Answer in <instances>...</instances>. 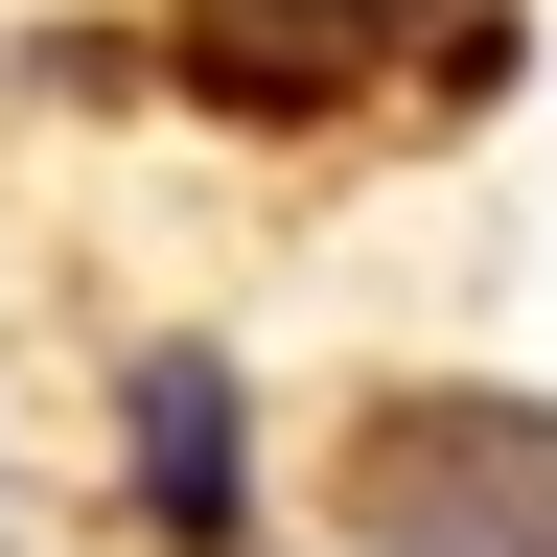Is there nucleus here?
Masks as SVG:
<instances>
[{
    "label": "nucleus",
    "instance_id": "obj_1",
    "mask_svg": "<svg viewBox=\"0 0 557 557\" xmlns=\"http://www.w3.org/2000/svg\"><path fill=\"white\" fill-rule=\"evenodd\" d=\"M325 557H557V395L534 372H372L325 418Z\"/></svg>",
    "mask_w": 557,
    "mask_h": 557
},
{
    "label": "nucleus",
    "instance_id": "obj_2",
    "mask_svg": "<svg viewBox=\"0 0 557 557\" xmlns=\"http://www.w3.org/2000/svg\"><path fill=\"white\" fill-rule=\"evenodd\" d=\"M94 395H116V511H139V557L256 534V372H233L209 325H139Z\"/></svg>",
    "mask_w": 557,
    "mask_h": 557
},
{
    "label": "nucleus",
    "instance_id": "obj_3",
    "mask_svg": "<svg viewBox=\"0 0 557 557\" xmlns=\"http://www.w3.org/2000/svg\"><path fill=\"white\" fill-rule=\"evenodd\" d=\"M418 24H465V0H163V70L209 116H348V94H395Z\"/></svg>",
    "mask_w": 557,
    "mask_h": 557
},
{
    "label": "nucleus",
    "instance_id": "obj_4",
    "mask_svg": "<svg viewBox=\"0 0 557 557\" xmlns=\"http://www.w3.org/2000/svg\"><path fill=\"white\" fill-rule=\"evenodd\" d=\"M0 557H47V534H24V487H0Z\"/></svg>",
    "mask_w": 557,
    "mask_h": 557
},
{
    "label": "nucleus",
    "instance_id": "obj_5",
    "mask_svg": "<svg viewBox=\"0 0 557 557\" xmlns=\"http://www.w3.org/2000/svg\"><path fill=\"white\" fill-rule=\"evenodd\" d=\"M209 557H278V534H209Z\"/></svg>",
    "mask_w": 557,
    "mask_h": 557
}]
</instances>
